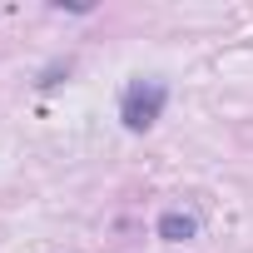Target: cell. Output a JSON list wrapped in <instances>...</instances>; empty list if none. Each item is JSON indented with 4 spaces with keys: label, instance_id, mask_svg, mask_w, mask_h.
<instances>
[{
    "label": "cell",
    "instance_id": "7a4b0ae2",
    "mask_svg": "<svg viewBox=\"0 0 253 253\" xmlns=\"http://www.w3.org/2000/svg\"><path fill=\"white\" fill-rule=\"evenodd\" d=\"M194 233H199V218H194V213H179V209H174V213L159 218V238H169V243H184V238H194Z\"/></svg>",
    "mask_w": 253,
    "mask_h": 253
},
{
    "label": "cell",
    "instance_id": "6da1fadb",
    "mask_svg": "<svg viewBox=\"0 0 253 253\" xmlns=\"http://www.w3.org/2000/svg\"><path fill=\"white\" fill-rule=\"evenodd\" d=\"M164 104H169V84L164 80H134L124 89V99H119V119H124V129L139 134L164 114Z\"/></svg>",
    "mask_w": 253,
    "mask_h": 253
}]
</instances>
